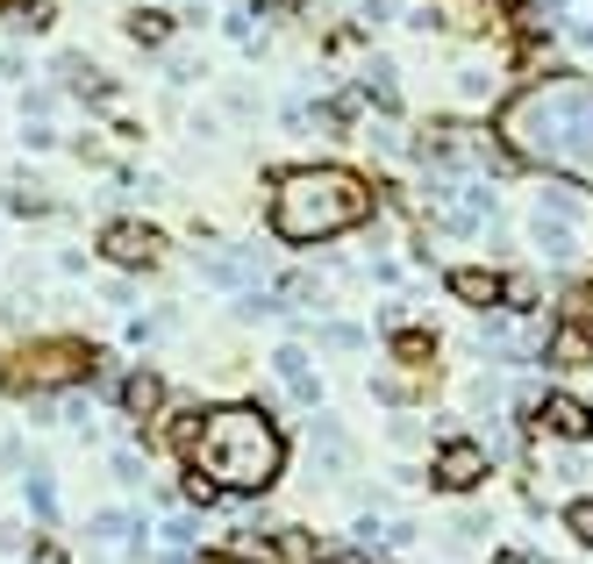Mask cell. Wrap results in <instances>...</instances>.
<instances>
[{"label":"cell","mask_w":593,"mask_h":564,"mask_svg":"<svg viewBox=\"0 0 593 564\" xmlns=\"http://www.w3.org/2000/svg\"><path fill=\"white\" fill-rule=\"evenodd\" d=\"M487 472H493V450L472 444V436H443V444H437V464H429V479H437L443 493H472Z\"/></svg>","instance_id":"obj_4"},{"label":"cell","mask_w":593,"mask_h":564,"mask_svg":"<svg viewBox=\"0 0 593 564\" xmlns=\"http://www.w3.org/2000/svg\"><path fill=\"white\" fill-rule=\"evenodd\" d=\"M207 564H279V557H251V550H215Z\"/></svg>","instance_id":"obj_19"},{"label":"cell","mask_w":593,"mask_h":564,"mask_svg":"<svg viewBox=\"0 0 593 564\" xmlns=\"http://www.w3.org/2000/svg\"><path fill=\"white\" fill-rule=\"evenodd\" d=\"M479 343H493V350H537L543 322L537 315H487V322H479Z\"/></svg>","instance_id":"obj_9"},{"label":"cell","mask_w":593,"mask_h":564,"mask_svg":"<svg viewBox=\"0 0 593 564\" xmlns=\"http://www.w3.org/2000/svg\"><path fill=\"white\" fill-rule=\"evenodd\" d=\"M451 293H458V300H472V308H501V272H451Z\"/></svg>","instance_id":"obj_12"},{"label":"cell","mask_w":593,"mask_h":564,"mask_svg":"<svg viewBox=\"0 0 593 564\" xmlns=\"http://www.w3.org/2000/svg\"><path fill=\"white\" fill-rule=\"evenodd\" d=\"M29 508H36V522H51V514H58V493H51L43 472H29Z\"/></svg>","instance_id":"obj_16"},{"label":"cell","mask_w":593,"mask_h":564,"mask_svg":"<svg viewBox=\"0 0 593 564\" xmlns=\"http://www.w3.org/2000/svg\"><path fill=\"white\" fill-rule=\"evenodd\" d=\"M437 22L458 36H501L508 29V0H437Z\"/></svg>","instance_id":"obj_6"},{"label":"cell","mask_w":593,"mask_h":564,"mask_svg":"<svg viewBox=\"0 0 593 564\" xmlns=\"http://www.w3.org/2000/svg\"><path fill=\"white\" fill-rule=\"evenodd\" d=\"M201 279H215V286H251L257 265H251V251H222V257H201Z\"/></svg>","instance_id":"obj_11"},{"label":"cell","mask_w":593,"mask_h":564,"mask_svg":"<svg viewBox=\"0 0 593 564\" xmlns=\"http://www.w3.org/2000/svg\"><path fill=\"white\" fill-rule=\"evenodd\" d=\"M543 428L565 436V444H593V408L572 400V394H551V400H543Z\"/></svg>","instance_id":"obj_8"},{"label":"cell","mask_w":593,"mask_h":564,"mask_svg":"<svg viewBox=\"0 0 593 564\" xmlns=\"http://www.w3.org/2000/svg\"><path fill=\"white\" fill-rule=\"evenodd\" d=\"M193 479L207 493H272V479L287 472V436L265 408L251 400H229V408H207L193 428Z\"/></svg>","instance_id":"obj_2"},{"label":"cell","mask_w":593,"mask_h":564,"mask_svg":"<svg viewBox=\"0 0 593 564\" xmlns=\"http://www.w3.org/2000/svg\"><path fill=\"white\" fill-rule=\"evenodd\" d=\"M157 400H165V379H157V372H136L129 386H122V408H129V414H151Z\"/></svg>","instance_id":"obj_13"},{"label":"cell","mask_w":593,"mask_h":564,"mask_svg":"<svg viewBox=\"0 0 593 564\" xmlns=\"http://www.w3.org/2000/svg\"><path fill=\"white\" fill-rule=\"evenodd\" d=\"M86 343H43V350H22L15 358V386H36V379H72L86 372Z\"/></svg>","instance_id":"obj_5"},{"label":"cell","mask_w":593,"mask_h":564,"mask_svg":"<svg viewBox=\"0 0 593 564\" xmlns=\"http://www.w3.org/2000/svg\"><path fill=\"white\" fill-rule=\"evenodd\" d=\"M93 536H101V543H115V536H136V514H93Z\"/></svg>","instance_id":"obj_15"},{"label":"cell","mask_w":593,"mask_h":564,"mask_svg":"<svg viewBox=\"0 0 593 564\" xmlns=\"http://www.w3.org/2000/svg\"><path fill=\"white\" fill-rule=\"evenodd\" d=\"M565 529H572L579 543H593V500H572V508H565Z\"/></svg>","instance_id":"obj_17"},{"label":"cell","mask_w":593,"mask_h":564,"mask_svg":"<svg viewBox=\"0 0 593 564\" xmlns=\"http://www.w3.org/2000/svg\"><path fill=\"white\" fill-rule=\"evenodd\" d=\"M493 137L508 143V157L565 171L593 193V79L586 72H551V79L522 86L515 101H501Z\"/></svg>","instance_id":"obj_1"},{"label":"cell","mask_w":593,"mask_h":564,"mask_svg":"<svg viewBox=\"0 0 593 564\" xmlns=\"http://www.w3.org/2000/svg\"><path fill=\"white\" fill-rule=\"evenodd\" d=\"M323 564H365V550H323Z\"/></svg>","instance_id":"obj_20"},{"label":"cell","mask_w":593,"mask_h":564,"mask_svg":"<svg viewBox=\"0 0 593 564\" xmlns=\"http://www.w3.org/2000/svg\"><path fill=\"white\" fill-rule=\"evenodd\" d=\"M101 257H115L122 272H143V265H157V236L143 222H108L101 229Z\"/></svg>","instance_id":"obj_7"},{"label":"cell","mask_w":593,"mask_h":564,"mask_svg":"<svg viewBox=\"0 0 593 564\" xmlns=\"http://www.w3.org/2000/svg\"><path fill=\"white\" fill-rule=\"evenodd\" d=\"M529 236H537V251L551 257V265H572V257H579V243H572V215H558V207H537Z\"/></svg>","instance_id":"obj_10"},{"label":"cell","mask_w":593,"mask_h":564,"mask_svg":"<svg viewBox=\"0 0 593 564\" xmlns=\"http://www.w3.org/2000/svg\"><path fill=\"white\" fill-rule=\"evenodd\" d=\"M129 36H136V43H165V36H172V15H157V8H136V15H129Z\"/></svg>","instance_id":"obj_14"},{"label":"cell","mask_w":593,"mask_h":564,"mask_svg":"<svg viewBox=\"0 0 593 564\" xmlns=\"http://www.w3.org/2000/svg\"><path fill=\"white\" fill-rule=\"evenodd\" d=\"M165 543H172V550L193 543V522H187V514H172V522H165Z\"/></svg>","instance_id":"obj_18"},{"label":"cell","mask_w":593,"mask_h":564,"mask_svg":"<svg viewBox=\"0 0 593 564\" xmlns=\"http://www.w3.org/2000/svg\"><path fill=\"white\" fill-rule=\"evenodd\" d=\"M373 215V187L343 165H293L272 179V229L287 243H329Z\"/></svg>","instance_id":"obj_3"}]
</instances>
